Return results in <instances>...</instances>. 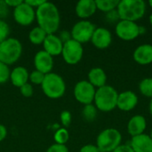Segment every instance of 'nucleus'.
<instances>
[{
	"label": "nucleus",
	"instance_id": "f257e3e1",
	"mask_svg": "<svg viewBox=\"0 0 152 152\" xmlns=\"http://www.w3.org/2000/svg\"><path fill=\"white\" fill-rule=\"evenodd\" d=\"M36 19L42 29L47 34H54L60 27L61 16L57 6L45 1L42 5L36 9Z\"/></svg>",
	"mask_w": 152,
	"mask_h": 152
},
{
	"label": "nucleus",
	"instance_id": "f03ea898",
	"mask_svg": "<svg viewBox=\"0 0 152 152\" xmlns=\"http://www.w3.org/2000/svg\"><path fill=\"white\" fill-rule=\"evenodd\" d=\"M117 11L120 20L136 21L144 16L146 4L143 0H121Z\"/></svg>",
	"mask_w": 152,
	"mask_h": 152
},
{
	"label": "nucleus",
	"instance_id": "7ed1b4c3",
	"mask_svg": "<svg viewBox=\"0 0 152 152\" xmlns=\"http://www.w3.org/2000/svg\"><path fill=\"white\" fill-rule=\"evenodd\" d=\"M118 97V93L117 90L111 86L105 85L96 89L94 100V106L97 110L103 112L111 111L117 108Z\"/></svg>",
	"mask_w": 152,
	"mask_h": 152
},
{
	"label": "nucleus",
	"instance_id": "20e7f679",
	"mask_svg": "<svg viewBox=\"0 0 152 152\" xmlns=\"http://www.w3.org/2000/svg\"><path fill=\"white\" fill-rule=\"evenodd\" d=\"M44 94L50 99H59L66 92V84L64 79L58 74L51 72L45 76L41 85Z\"/></svg>",
	"mask_w": 152,
	"mask_h": 152
},
{
	"label": "nucleus",
	"instance_id": "39448f33",
	"mask_svg": "<svg viewBox=\"0 0 152 152\" xmlns=\"http://www.w3.org/2000/svg\"><path fill=\"white\" fill-rule=\"evenodd\" d=\"M22 45L14 37H8L0 44V61L12 65L15 63L21 56Z\"/></svg>",
	"mask_w": 152,
	"mask_h": 152
},
{
	"label": "nucleus",
	"instance_id": "423d86ee",
	"mask_svg": "<svg viewBox=\"0 0 152 152\" xmlns=\"http://www.w3.org/2000/svg\"><path fill=\"white\" fill-rule=\"evenodd\" d=\"M122 142V134L116 128L102 130L96 138V146L101 152H112Z\"/></svg>",
	"mask_w": 152,
	"mask_h": 152
},
{
	"label": "nucleus",
	"instance_id": "0eeeda50",
	"mask_svg": "<svg viewBox=\"0 0 152 152\" xmlns=\"http://www.w3.org/2000/svg\"><path fill=\"white\" fill-rule=\"evenodd\" d=\"M96 27L91 21L86 20H81L77 21L71 29V37L80 44L87 43L91 41L93 34Z\"/></svg>",
	"mask_w": 152,
	"mask_h": 152
},
{
	"label": "nucleus",
	"instance_id": "6e6552de",
	"mask_svg": "<svg viewBox=\"0 0 152 152\" xmlns=\"http://www.w3.org/2000/svg\"><path fill=\"white\" fill-rule=\"evenodd\" d=\"M84 54V48L82 44L77 42L74 39H70L69 41L63 44V48L61 52L62 58L64 61L69 65L77 64Z\"/></svg>",
	"mask_w": 152,
	"mask_h": 152
},
{
	"label": "nucleus",
	"instance_id": "1a4fd4ad",
	"mask_svg": "<svg viewBox=\"0 0 152 152\" xmlns=\"http://www.w3.org/2000/svg\"><path fill=\"white\" fill-rule=\"evenodd\" d=\"M96 89L88 82V80H81L77 82L74 87L75 99L84 105L92 104L94 100Z\"/></svg>",
	"mask_w": 152,
	"mask_h": 152
},
{
	"label": "nucleus",
	"instance_id": "9d476101",
	"mask_svg": "<svg viewBox=\"0 0 152 152\" xmlns=\"http://www.w3.org/2000/svg\"><path fill=\"white\" fill-rule=\"evenodd\" d=\"M117 36L125 41L134 40L141 35L140 26L135 21L120 20L115 28Z\"/></svg>",
	"mask_w": 152,
	"mask_h": 152
},
{
	"label": "nucleus",
	"instance_id": "9b49d317",
	"mask_svg": "<svg viewBox=\"0 0 152 152\" xmlns=\"http://www.w3.org/2000/svg\"><path fill=\"white\" fill-rule=\"evenodd\" d=\"M13 18L18 24L21 26H28L32 24L36 19V10L23 1L14 8Z\"/></svg>",
	"mask_w": 152,
	"mask_h": 152
},
{
	"label": "nucleus",
	"instance_id": "f8f14e48",
	"mask_svg": "<svg viewBox=\"0 0 152 152\" xmlns=\"http://www.w3.org/2000/svg\"><path fill=\"white\" fill-rule=\"evenodd\" d=\"M34 65L37 70L46 75L51 73L53 68V59L49 53L42 50L36 53L34 57Z\"/></svg>",
	"mask_w": 152,
	"mask_h": 152
},
{
	"label": "nucleus",
	"instance_id": "ddd939ff",
	"mask_svg": "<svg viewBox=\"0 0 152 152\" xmlns=\"http://www.w3.org/2000/svg\"><path fill=\"white\" fill-rule=\"evenodd\" d=\"M91 42L98 49L108 48L112 42L111 32L108 28L102 27L96 28L91 38Z\"/></svg>",
	"mask_w": 152,
	"mask_h": 152
},
{
	"label": "nucleus",
	"instance_id": "4468645a",
	"mask_svg": "<svg viewBox=\"0 0 152 152\" xmlns=\"http://www.w3.org/2000/svg\"><path fill=\"white\" fill-rule=\"evenodd\" d=\"M138 104V96L133 91H124L118 94L117 107L123 111H130Z\"/></svg>",
	"mask_w": 152,
	"mask_h": 152
},
{
	"label": "nucleus",
	"instance_id": "2eb2a0df",
	"mask_svg": "<svg viewBox=\"0 0 152 152\" xmlns=\"http://www.w3.org/2000/svg\"><path fill=\"white\" fill-rule=\"evenodd\" d=\"M43 46L44 51H45L51 56H57L61 54L63 43L55 34H48L43 43Z\"/></svg>",
	"mask_w": 152,
	"mask_h": 152
},
{
	"label": "nucleus",
	"instance_id": "dca6fc26",
	"mask_svg": "<svg viewBox=\"0 0 152 152\" xmlns=\"http://www.w3.org/2000/svg\"><path fill=\"white\" fill-rule=\"evenodd\" d=\"M130 146L134 152H152V140L146 134L132 137Z\"/></svg>",
	"mask_w": 152,
	"mask_h": 152
},
{
	"label": "nucleus",
	"instance_id": "f3484780",
	"mask_svg": "<svg viewBox=\"0 0 152 152\" xmlns=\"http://www.w3.org/2000/svg\"><path fill=\"white\" fill-rule=\"evenodd\" d=\"M134 60L141 65H148L152 62V45L143 44L135 48Z\"/></svg>",
	"mask_w": 152,
	"mask_h": 152
},
{
	"label": "nucleus",
	"instance_id": "a211bd4d",
	"mask_svg": "<svg viewBox=\"0 0 152 152\" xmlns=\"http://www.w3.org/2000/svg\"><path fill=\"white\" fill-rule=\"evenodd\" d=\"M147 127L146 118L142 115H135L132 117L127 124V132L134 137L144 134V131Z\"/></svg>",
	"mask_w": 152,
	"mask_h": 152
},
{
	"label": "nucleus",
	"instance_id": "6ab92c4d",
	"mask_svg": "<svg viewBox=\"0 0 152 152\" xmlns=\"http://www.w3.org/2000/svg\"><path fill=\"white\" fill-rule=\"evenodd\" d=\"M97 10L94 0H80L77 3L75 11L77 15L82 20L93 16Z\"/></svg>",
	"mask_w": 152,
	"mask_h": 152
},
{
	"label": "nucleus",
	"instance_id": "aec40b11",
	"mask_svg": "<svg viewBox=\"0 0 152 152\" xmlns=\"http://www.w3.org/2000/svg\"><path fill=\"white\" fill-rule=\"evenodd\" d=\"M29 78L28 71L26 68L18 66L14 68L10 74V80L12 84L16 87H21L23 85L27 84Z\"/></svg>",
	"mask_w": 152,
	"mask_h": 152
},
{
	"label": "nucleus",
	"instance_id": "412c9836",
	"mask_svg": "<svg viewBox=\"0 0 152 152\" xmlns=\"http://www.w3.org/2000/svg\"><path fill=\"white\" fill-rule=\"evenodd\" d=\"M88 82L95 88H100L106 85L107 75L102 68H93L88 73Z\"/></svg>",
	"mask_w": 152,
	"mask_h": 152
},
{
	"label": "nucleus",
	"instance_id": "4be33fe9",
	"mask_svg": "<svg viewBox=\"0 0 152 152\" xmlns=\"http://www.w3.org/2000/svg\"><path fill=\"white\" fill-rule=\"evenodd\" d=\"M47 35L48 34L44 29H42L40 27L37 26L30 30L28 34V39L33 45H43Z\"/></svg>",
	"mask_w": 152,
	"mask_h": 152
},
{
	"label": "nucleus",
	"instance_id": "5701e85b",
	"mask_svg": "<svg viewBox=\"0 0 152 152\" xmlns=\"http://www.w3.org/2000/svg\"><path fill=\"white\" fill-rule=\"evenodd\" d=\"M95 4L97 9L101 10L102 12H109L117 9L119 1L118 0H96Z\"/></svg>",
	"mask_w": 152,
	"mask_h": 152
},
{
	"label": "nucleus",
	"instance_id": "b1692460",
	"mask_svg": "<svg viewBox=\"0 0 152 152\" xmlns=\"http://www.w3.org/2000/svg\"><path fill=\"white\" fill-rule=\"evenodd\" d=\"M82 117L87 122H93L97 117V108L94 104L85 105L82 110Z\"/></svg>",
	"mask_w": 152,
	"mask_h": 152
},
{
	"label": "nucleus",
	"instance_id": "393cba45",
	"mask_svg": "<svg viewBox=\"0 0 152 152\" xmlns=\"http://www.w3.org/2000/svg\"><path fill=\"white\" fill-rule=\"evenodd\" d=\"M139 90L142 95L152 99V77L143 78L139 84Z\"/></svg>",
	"mask_w": 152,
	"mask_h": 152
},
{
	"label": "nucleus",
	"instance_id": "a878e982",
	"mask_svg": "<svg viewBox=\"0 0 152 152\" xmlns=\"http://www.w3.org/2000/svg\"><path fill=\"white\" fill-rule=\"evenodd\" d=\"M53 139L55 143L58 144H63L66 145V142H68L69 139V131L66 128H60L58 129L53 135Z\"/></svg>",
	"mask_w": 152,
	"mask_h": 152
},
{
	"label": "nucleus",
	"instance_id": "bb28decb",
	"mask_svg": "<svg viewBox=\"0 0 152 152\" xmlns=\"http://www.w3.org/2000/svg\"><path fill=\"white\" fill-rule=\"evenodd\" d=\"M10 69L8 65L0 61V85L6 83L10 79Z\"/></svg>",
	"mask_w": 152,
	"mask_h": 152
},
{
	"label": "nucleus",
	"instance_id": "cd10ccee",
	"mask_svg": "<svg viewBox=\"0 0 152 152\" xmlns=\"http://www.w3.org/2000/svg\"><path fill=\"white\" fill-rule=\"evenodd\" d=\"M45 74H43L42 72L35 69L33 70L30 74H29V80L32 84L34 85H42L43 81H44V78H45Z\"/></svg>",
	"mask_w": 152,
	"mask_h": 152
},
{
	"label": "nucleus",
	"instance_id": "c85d7f7f",
	"mask_svg": "<svg viewBox=\"0 0 152 152\" xmlns=\"http://www.w3.org/2000/svg\"><path fill=\"white\" fill-rule=\"evenodd\" d=\"M10 33L9 25L3 20H0V44L8 38V35Z\"/></svg>",
	"mask_w": 152,
	"mask_h": 152
},
{
	"label": "nucleus",
	"instance_id": "c756f323",
	"mask_svg": "<svg viewBox=\"0 0 152 152\" xmlns=\"http://www.w3.org/2000/svg\"><path fill=\"white\" fill-rule=\"evenodd\" d=\"M61 122L62 124V126L64 127H68L69 126V125L71 124V120H72V116L71 113L68 110H63L61 113Z\"/></svg>",
	"mask_w": 152,
	"mask_h": 152
},
{
	"label": "nucleus",
	"instance_id": "7c9ffc66",
	"mask_svg": "<svg viewBox=\"0 0 152 152\" xmlns=\"http://www.w3.org/2000/svg\"><path fill=\"white\" fill-rule=\"evenodd\" d=\"M20 92L24 97H30L33 94L34 89H33L32 85L28 82L27 84H25L21 87H20Z\"/></svg>",
	"mask_w": 152,
	"mask_h": 152
},
{
	"label": "nucleus",
	"instance_id": "2f4dec72",
	"mask_svg": "<svg viewBox=\"0 0 152 152\" xmlns=\"http://www.w3.org/2000/svg\"><path fill=\"white\" fill-rule=\"evenodd\" d=\"M46 152H69V149L66 145L54 143L47 149Z\"/></svg>",
	"mask_w": 152,
	"mask_h": 152
},
{
	"label": "nucleus",
	"instance_id": "473e14b6",
	"mask_svg": "<svg viewBox=\"0 0 152 152\" xmlns=\"http://www.w3.org/2000/svg\"><path fill=\"white\" fill-rule=\"evenodd\" d=\"M112 152H134L130 144H120Z\"/></svg>",
	"mask_w": 152,
	"mask_h": 152
},
{
	"label": "nucleus",
	"instance_id": "72a5a7b5",
	"mask_svg": "<svg viewBox=\"0 0 152 152\" xmlns=\"http://www.w3.org/2000/svg\"><path fill=\"white\" fill-rule=\"evenodd\" d=\"M58 37H59V38L61 39V41L63 44L66 43V42H68V41H69L70 39H72L70 32H69V31H67V30L61 31Z\"/></svg>",
	"mask_w": 152,
	"mask_h": 152
},
{
	"label": "nucleus",
	"instance_id": "f704fd0d",
	"mask_svg": "<svg viewBox=\"0 0 152 152\" xmlns=\"http://www.w3.org/2000/svg\"><path fill=\"white\" fill-rule=\"evenodd\" d=\"M79 152H101L99 151V149L97 148L96 145H93V144H87L83 146Z\"/></svg>",
	"mask_w": 152,
	"mask_h": 152
},
{
	"label": "nucleus",
	"instance_id": "c9c22d12",
	"mask_svg": "<svg viewBox=\"0 0 152 152\" xmlns=\"http://www.w3.org/2000/svg\"><path fill=\"white\" fill-rule=\"evenodd\" d=\"M106 18H107V20H108L109 21H111V22H114V21H116L118 19H119V16H118V13L117 9H116V10H113V11H111V12H107Z\"/></svg>",
	"mask_w": 152,
	"mask_h": 152
},
{
	"label": "nucleus",
	"instance_id": "e433bc0d",
	"mask_svg": "<svg viewBox=\"0 0 152 152\" xmlns=\"http://www.w3.org/2000/svg\"><path fill=\"white\" fill-rule=\"evenodd\" d=\"M28 5H30L31 7H33L34 9L36 8H37V7H39L40 5H42L45 2V0H26L25 1Z\"/></svg>",
	"mask_w": 152,
	"mask_h": 152
},
{
	"label": "nucleus",
	"instance_id": "4c0bfd02",
	"mask_svg": "<svg viewBox=\"0 0 152 152\" xmlns=\"http://www.w3.org/2000/svg\"><path fill=\"white\" fill-rule=\"evenodd\" d=\"M23 1H21V0H4V3L8 7H13V8L17 7Z\"/></svg>",
	"mask_w": 152,
	"mask_h": 152
},
{
	"label": "nucleus",
	"instance_id": "58836bf2",
	"mask_svg": "<svg viewBox=\"0 0 152 152\" xmlns=\"http://www.w3.org/2000/svg\"><path fill=\"white\" fill-rule=\"evenodd\" d=\"M6 136H7V129L4 125L0 124V142L4 141L6 138Z\"/></svg>",
	"mask_w": 152,
	"mask_h": 152
},
{
	"label": "nucleus",
	"instance_id": "ea45409f",
	"mask_svg": "<svg viewBox=\"0 0 152 152\" xmlns=\"http://www.w3.org/2000/svg\"><path fill=\"white\" fill-rule=\"evenodd\" d=\"M7 7L8 6L5 4L4 1H0V14H2L4 12H6Z\"/></svg>",
	"mask_w": 152,
	"mask_h": 152
},
{
	"label": "nucleus",
	"instance_id": "a19ab883",
	"mask_svg": "<svg viewBox=\"0 0 152 152\" xmlns=\"http://www.w3.org/2000/svg\"><path fill=\"white\" fill-rule=\"evenodd\" d=\"M150 108V112H151V116H152V99L151 100V102H150V106H149Z\"/></svg>",
	"mask_w": 152,
	"mask_h": 152
},
{
	"label": "nucleus",
	"instance_id": "79ce46f5",
	"mask_svg": "<svg viewBox=\"0 0 152 152\" xmlns=\"http://www.w3.org/2000/svg\"><path fill=\"white\" fill-rule=\"evenodd\" d=\"M150 23H151V25L152 26V13L150 15Z\"/></svg>",
	"mask_w": 152,
	"mask_h": 152
},
{
	"label": "nucleus",
	"instance_id": "37998d69",
	"mask_svg": "<svg viewBox=\"0 0 152 152\" xmlns=\"http://www.w3.org/2000/svg\"><path fill=\"white\" fill-rule=\"evenodd\" d=\"M149 4H150V6L152 8V0H150V1H149Z\"/></svg>",
	"mask_w": 152,
	"mask_h": 152
},
{
	"label": "nucleus",
	"instance_id": "c03bdc74",
	"mask_svg": "<svg viewBox=\"0 0 152 152\" xmlns=\"http://www.w3.org/2000/svg\"><path fill=\"white\" fill-rule=\"evenodd\" d=\"M150 136H151V140H152V130H151V134H150Z\"/></svg>",
	"mask_w": 152,
	"mask_h": 152
}]
</instances>
